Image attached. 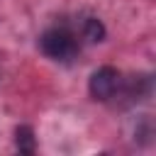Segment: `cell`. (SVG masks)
<instances>
[{
  "mask_svg": "<svg viewBox=\"0 0 156 156\" xmlns=\"http://www.w3.org/2000/svg\"><path fill=\"white\" fill-rule=\"evenodd\" d=\"M119 88V71L112 68V66H102L98 68L93 76H90V83H88V90L95 100H110Z\"/></svg>",
  "mask_w": 156,
  "mask_h": 156,
  "instance_id": "2",
  "label": "cell"
},
{
  "mask_svg": "<svg viewBox=\"0 0 156 156\" xmlns=\"http://www.w3.org/2000/svg\"><path fill=\"white\" fill-rule=\"evenodd\" d=\"M39 46H41V54L49 56V58H54V61H68L76 54V49H78L76 37L68 29H63V27L46 29L39 37Z\"/></svg>",
  "mask_w": 156,
  "mask_h": 156,
  "instance_id": "1",
  "label": "cell"
},
{
  "mask_svg": "<svg viewBox=\"0 0 156 156\" xmlns=\"http://www.w3.org/2000/svg\"><path fill=\"white\" fill-rule=\"evenodd\" d=\"M83 37L88 41H102L105 39V24L98 17H88L83 22Z\"/></svg>",
  "mask_w": 156,
  "mask_h": 156,
  "instance_id": "4",
  "label": "cell"
},
{
  "mask_svg": "<svg viewBox=\"0 0 156 156\" xmlns=\"http://www.w3.org/2000/svg\"><path fill=\"white\" fill-rule=\"evenodd\" d=\"M15 144H17V149H20L22 154H34V132H32V127H27V124L17 127V132H15Z\"/></svg>",
  "mask_w": 156,
  "mask_h": 156,
  "instance_id": "3",
  "label": "cell"
}]
</instances>
